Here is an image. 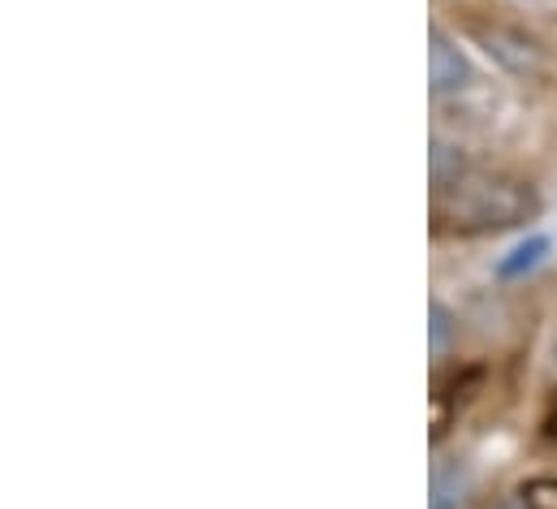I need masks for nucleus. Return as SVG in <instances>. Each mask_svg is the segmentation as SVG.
<instances>
[{
    "mask_svg": "<svg viewBox=\"0 0 557 509\" xmlns=\"http://www.w3.org/2000/svg\"><path fill=\"white\" fill-rule=\"evenodd\" d=\"M454 333H458V320L449 315V307L441 298H432V307H428V346H432V355H445Z\"/></svg>",
    "mask_w": 557,
    "mask_h": 509,
    "instance_id": "4",
    "label": "nucleus"
},
{
    "mask_svg": "<svg viewBox=\"0 0 557 509\" xmlns=\"http://www.w3.org/2000/svg\"><path fill=\"white\" fill-rule=\"evenodd\" d=\"M471 61L467 52L441 30L432 26V39H428V87H432V100H445V96H458L467 83H471Z\"/></svg>",
    "mask_w": 557,
    "mask_h": 509,
    "instance_id": "1",
    "label": "nucleus"
},
{
    "mask_svg": "<svg viewBox=\"0 0 557 509\" xmlns=\"http://www.w3.org/2000/svg\"><path fill=\"white\" fill-rule=\"evenodd\" d=\"M502 509H528V506H519V501H510V506H502Z\"/></svg>",
    "mask_w": 557,
    "mask_h": 509,
    "instance_id": "5",
    "label": "nucleus"
},
{
    "mask_svg": "<svg viewBox=\"0 0 557 509\" xmlns=\"http://www.w3.org/2000/svg\"><path fill=\"white\" fill-rule=\"evenodd\" d=\"M554 254V238L549 234H523L506 254H497L493 263V276L497 281H528L536 268H545Z\"/></svg>",
    "mask_w": 557,
    "mask_h": 509,
    "instance_id": "2",
    "label": "nucleus"
},
{
    "mask_svg": "<svg viewBox=\"0 0 557 509\" xmlns=\"http://www.w3.org/2000/svg\"><path fill=\"white\" fill-rule=\"evenodd\" d=\"M467 493H471V471L462 462L436 467L432 471V501H428V509H462Z\"/></svg>",
    "mask_w": 557,
    "mask_h": 509,
    "instance_id": "3",
    "label": "nucleus"
}]
</instances>
